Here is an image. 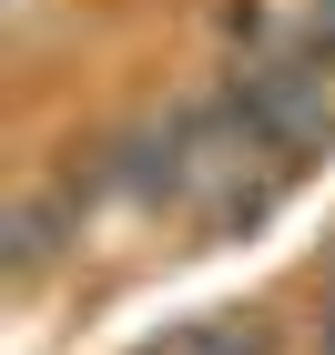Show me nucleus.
<instances>
[{"label":"nucleus","instance_id":"1","mask_svg":"<svg viewBox=\"0 0 335 355\" xmlns=\"http://www.w3.org/2000/svg\"><path fill=\"white\" fill-rule=\"evenodd\" d=\"M82 203H92V173H61V183H31L10 203V274H41L61 244H82Z\"/></svg>","mask_w":335,"mask_h":355},{"label":"nucleus","instance_id":"2","mask_svg":"<svg viewBox=\"0 0 335 355\" xmlns=\"http://www.w3.org/2000/svg\"><path fill=\"white\" fill-rule=\"evenodd\" d=\"M153 355H275V335H264V315H194V325H173Z\"/></svg>","mask_w":335,"mask_h":355},{"label":"nucleus","instance_id":"3","mask_svg":"<svg viewBox=\"0 0 335 355\" xmlns=\"http://www.w3.org/2000/svg\"><path fill=\"white\" fill-rule=\"evenodd\" d=\"M315 355H335V284H325V304H315Z\"/></svg>","mask_w":335,"mask_h":355}]
</instances>
